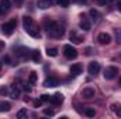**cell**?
Wrapping results in <instances>:
<instances>
[{
  "label": "cell",
  "mask_w": 121,
  "mask_h": 119,
  "mask_svg": "<svg viewBox=\"0 0 121 119\" xmlns=\"http://www.w3.org/2000/svg\"><path fill=\"white\" fill-rule=\"evenodd\" d=\"M23 27H24V31L28 35H31L32 38H39V30H38L37 24L34 23V20L30 16H24L23 17Z\"/></svg>",
  "instance_id": "6da1fadb"
},
{
  "label": "cell",
  "mask_w": 121,
  "mask_h": 119,
  "mask_svg": "<svg viewBox=\"0 0 121 119\" xmlns=\"http://www.w3.org/2000/svg\"><path fill=\"white\" fill-rule=\"evenodd\" d=\"M16 27H17V21H16V18H13V20H10V21L4 23V24L1 25V31H3V34H4V35L10 36V35L14 32Z\"/></svg>",
  "instance_id": "7a4b0ae2"
},
{
  "label": "cell",
  "mask_w": 121,
  "mask_h": 119,
  "mask_svg": "<svg viewBox=\"0 0 121 119\" xmlns=\"http://www.w3.org/2000/svg\"><path fill=\"white\" fill-rule=\"evenodd\" d=\"M48 34H49V36H52V38H60V36L65 34V28H63V25L55 23V24L49 28Z\"/></svg>",
  "instance_id": "3957f363"
},
{
  "label": "cell",
  "mask_w": 121,
  "mask_h": 119,
  "mask_svg": "<svg viewBox=\"0 0 121 119\" xmlns=\"http://www.w3.org/2000/svg\"><path fill=\"white\" fill-rule=\"evenodd\" d=\"M63 55H65V58L66 59H76L78 58V51H76V48L75 46H72V45H65L63 46Z\"/></svg>",
  "instance_id": "277c9868"
},
{
  "label": "cell",
  "mask_w": 121,
  "mask_h": 119,
  "mask_svg": "<svg viewBox=\"0 0 121 119\" xmlns=\"http://www.w3.org/2000/svg\"><path fill=\"white\" fill-rule=\"evenodd\" d=\"M117 74H118V69H117L116 66H108V67H106L104 71H103V76H104L106 80H113Z\"/></svg>",
  "instance_id": "5b68a950"
},
{
  "label": "cell",
  "mask_w": 121,
  "mask_h": 119,
  "mask_svg": "<svg viewBox=\"0 0 121 119\" xmlns=\"http://www.w3.org/2000/svg\"><path fill=\"white\" fill-rule=\"evenodd\" d=\"M11 8V1L10 0H0V14L4 16L10 11Z\"/></svg>",
  "instance_id": "8992f818"
},
{
  "label": "cell",
  "mask_w": 121,
  "mask_h": 119,
  "mask_svg": "<svg viewBox=\"0 0 121 119\" xmlns=\"http://www.w3.org/2000/svg\"><path fill=\"white\" fill-rule=\"evenodd\" d=\"M97 41H99V44H100V45H108V44L111 42V36H110V34L101 32V34H99Z\"/></svg>",
  "instance_id": "52a82bcc"
},
{
  "label": "cell",
  "mask_w": 121,
  "mask_h": 119,
  "mask_svg": "<svg viewBox=\"0 0 121 119\" xmlns=\"http://www.w3.org/2000/svg\"><path fill=\"white\" fill-rule=\"evenodd\" d=\"M100 63L99 62H91L90 64H89V67H87V71H89V74L91 76H96L99 71H100Z\"/></svg>",
  "instance_id": "ba28073f"
},
{
  "label": "cell",
  "mask_w": 121,
  "mask_h": 119,
  "mask_svg": "<svg viewBox=\"0 0 121 119\" xmlns=\"http://www.w3.org/2000/svg\"><path fill=\"white\" fill-rule=\"evenodd\" d=\"M82 70H83V66L80 63H75V64L70 66V74L75 76V77L79 76V74H82Z\"/></svg>",
  "instance_id": "9c48e42d"
},
{
  "label": "cell",
  "mask_w": 121,
  "mask_h": 119,
  "mask_svg": "<svg viewBox=\"0 0 121 119\" xmlns=\"http://www.w3.org/2000/svg\"><path fill=\"white\" fill-rule=\"evenodd\" d=\"M94 95H96V91H94V88H91V87H86V88H83V91H82V97L85 99H90Z\"/></svg>",
  "instance_id": "30bf717a"
},
{
  "label": "cell",
  "mask_w": 121,
  "mask_h": 119,
  "mask_svg": "<svg viewBox=\"0 0 121 119\" xmlns=\"http://www.w3.org/2000/svg\"><path fill=\"white\" fill-rule=\"evenodd\" d=\"M59 84V80L56 79V77H48L45 81H44V87H56Z\"/></svg>",
  "instance_id": "8fae6325"
},
{
  "label": "cell",
  "mask_w": 121,
  "mask_h": 119,
  "mask_svg": "<svg viewBox=\"0 0 121 119\" xmlns=\"http://www.w3.org/2000/svg\"><path fill=\"white\" fill-rule=\"evenodd\" d=\"M49 102H52L54 105H60V104L63 102V95H62L60 92H56V94L51 95V101H49Z\"/></svg>",
  "instance_id": "7c38bea8"
},
{
  "label": "cell",
  "mask_w": 121,
  "mask_h": 119,
  "mask_svg": "<svg viewBox=\"0 0 121 119\" xmlns=\"http://www.w3.org/2000/svg\"><path fill=\"white\" fill-rule=\"evenodd\" d=\"M69 38H70V41H72L73 44H82V42H83V36H80L76 31H72L70 35H69Z\"/></svg>",
  "instance_id": "4fadbf2b"
},
{
  "label": "cell",
  "mask_w": 121,
  "mask_h": 119,
  "mask_svg": "<svg viewBox=\"0 0 121 119\" xmlns=\"http://www.w3.org/2000/svg\"><path fill=\"white\" fill-rule=\"evenodd\" d=\"M37 6L41 10H47V8H49L52 6V0H38L37 1Z\"/></svg>",
  "instance_id": "5bb4252c"
},
{
  "label": "cell",
  "mask_w": 121,
  "mask_h": 119,
  "mask_svg": "<svg viewBox=\"0 0 121 119\" xmlns=\"http://www.w3.org/2000/svg\"><path fill=\"white\" fill-rule=\"evenodd\" d=\"M10 97L11 98H14V99H17L18 97H20V86H17L16 83L11 86V88H10Z\"/></svg>",
  "instance_id": "9a60e30c"
},
{
  "label": "cell",
  "mask_w": 121,
  "mask_h": 119,
  "mask_svg": "<svg viewBox=\"0 0 121 119\" xmlns=\"http://www.w3.org/2000/svg\"><path fill=\"white\" fill-rule=\"evenodd\" d=\"M80 28L83 31H89L90 30V21H89V18H86V16H82V20H80Z\"/></svg>",
  "instance_id": "2e32d148"
},
{
  "label": "cell",
  "mask_w": 121,
  "mask_h": 119,
  "mask_svg": "<svg viewBox=\"0 0 121 119\" xmlns=\"http://www.w3.org/2000/svg\"><path fill=\"white\" fill-rule=\"evenodd\" d=\"M37 79H38V74L35 73V71H31L30 76H28V86H35V83H37Z\"/></svg>",
  "instance_id": "e0dca14e"
},
{
  "label": "cell",
  "mask_w": 121,
  "mask_h": 119,
  "mask_svg": "<svg viewBox=\"0 0 121 119\" xmlns=\"http://www.w3.org/2000/svg\"><path fill=\"white\" fill-rule=\"evenodd\" d=\"M10 108H11L10 102H7V101H0V112H7V111H10Z\"/></svg>",
  "instance_id": "ac0fdd59"
},
{
  "label": "cell",
  "mask_w": 121,
  "mask_h": 119,
  "mask_svg": "<svg viewBox=\"0 0 121 119\" xmlns=\"http://www.w3.org/2000/svg\"><path fill=\"white\" fill-rule=\"evenodd\" d=\"M111 111H113L117 116L121 118V104H113V105H111Z\"/></svg>",
  "instance_id": "d6986e66"
},
{
  "label": "cell",
  "mask_w": 121,
  "mask_h": 119,
  "mask_svg": "<svg viewBox=\"0 0 121 119\" xmlns=\"http://www.w3.org/2000/svg\"><path fill=\"white\" fill-rule=\"evenodd\" d=\"M54 24H55V21H52L49 17H45V20H44V27H45V30L49 31V28H51Z\"/></svg>",
  "instance_id": "ffe728a7"
},
{
  "label": "cell",
  "mask_w": 121,
  "mask_h": 119,
  "mask_svg": "<svg viewBox=\"0 0 121 119\" xmlns=\"http://www.w3.org/2000/svg\"><path fill=\"white\" fill-rule=\"evenodd\" d=\"M31 59L34 60V62H39V60H41V53H39V51H32V52H31Z\"/></svg>",
  "instance_id": "44dd1931"
},
{
  "label": "cell",
  "mask_w": 121,
  "mask_h": 119,
  "mask_svg": "<svg viewBox=\"0 0 121 119\" xmlns=\"http://www.w3.org/2000/svg\"><path fill=\"white\" fill-rule=\"evenodd\" d=\"M90 16L93 17V20H94V21H99V20H100V17H101V14H100L97 10H94V8H91V10H90Z\"/></svg>",
  "instance_id": "7402d4cb"
},
{
  "label": "cell",
  "mask_w": 121,
  "mask_h": 119,
  "mask_svg": "<svg viewBox=\"0 0 121 119\" xmlns=\"http://www.w3.org/2000/svg\"><path fill=\"white\" fill-rule=\"evenodd\" d=\"M47 55L55 58V56L58 55V49H56V48H48V49H47Z\"/></svg>",
  "instance_id": "603a6c76"
},
{
  "label": "cell",
  "mask_w": 121,
  "mask_h": 119,
  "mask_svg": "<svg viewBox=\"0 0 121 119\" xmlns=\"http://www.w3.org/2000/svg\"><path fill=\"white\" fill-rule=\"evenodd\" d=\"M85 115H86V116H89V118H93V116L96 115L94 108H86V109H85Z\"/></svg>",
  "instance_id": "cb8c5ba5"
},
{
  "label": "cell",
  "mask_w": 121,
  "mask_h": 119,
  "mask_svg": "<svg viewBox=\"0 0 121 119\" xmlns=\"http://www.w3.org/2000/svg\"><path fill=\"white\" fill-rule=\"evenodd\" d=\"M17 118L18 119L27 118V109H20V111L17 112Z\"/></svg>",
  "instance_id": "d4e9b609"
},
{
  "label": "cell",
  "mask_w": 121,
  "mask_h": 119,
  "mask_svg": "<svg viewBox=\"0 0 121 119\" xmlns=\"http://www.w3.org/2000/svg\"><path fill=\"white\" fill-rule=\"evenodd\" d=\"M56 3L59 4L60 7H69V4H70V0H56Z\"/></svg>",
  "instance_id": "484cf974"
},
{
  "label": "cell",
  "mask_w": 121,
  "mask_h": 119,
  "mask_svg": "<svg viewBox=\"0 0 121 119\" xmlns=\"http://www.w3.org/2000/svg\"><path fill=\"white\" fill-rule=\"evenodd\" d=\"M41 99H42V102H48V101H51V95L42 94V95H41Z\"/></svg>",
  "instance_id": "4316f807"
},
{
  "label": "cell",
  "mask_w": 121,
  "mask_h": 119,
  "mask_svg": "<svg viewBox=\"0 0 121 119\" xmlns=\"http://www.w3.org/2000/svg\"><path fill=\"white\" fill-rule=\"evenodd\" d=\"M116 39L118 44H121V30H116Z\"/></svg>",
  "instance_id": "83f0119b"
},
{
  "label": "cell",
  "mask_w": 121,
  "mask_h": 119,
  "mask_svg": "<svg viewBox=\"0 0 121 119\" xmlns=\"http://www.w3.org/2000/svg\"><path fill=\"white\" fill-rule=\"evenodd\" d=\"M44 114H45V115H48V116H52L55 112H54L52 109H44Z\"/></svg>",
  "instance_id": "f1b7e54d"
},
{
  "label": "cell",
  "mask_w": 121,
  "mask_h": 119,
  "mask_svg": "<svg viewBox=\"0 0 121 119\" xmlns=\"http://www.w3.org/2000/svg\"><path fill=\"white\" fill-rule=\"evenodd\" d=\"M41 104H42V99H38V101H34V107H35V108H38V107H39Z\"/></svg>",
  "instance_id": "f546056e"
},
{
  "label": "cell",
  "mask_w": 121,
  "mask_h": 119,
  "mask_svg": "<svg viewBox=\"0 0 121 119\" xmlns=\"http://www.w3.org/2000/svg\"><path fill=\"white\" fill-rule=\"evenodd\" d=\"M85 52H86V55H91V48H86Z\"/></svg>",
  "instance_id": "4dcf8cb0"
},
{
  "label": "cell",
  "mask_w": 121,
  "mask_h": 119,
  "mask_svg": "<svg viewBox=\"0 0 121 119\" xmlns=\"http://www.w3.org/2000/svg\"><path fill=\"white\" fill-rule=\"evenodd\" d=\"M94 1H97V3H100V4H106V3H107V0H94Z\"/></svg>",
  "instance_id": "1f68e13d"
},
{
  "label": "cell",
  "mask_w": 121,
  "mask_h": 119,
  "mask_svg": "<svg viewBox=\"0 0 121 119\" xmlns=\"http://www.w3.org/2000/svg\"><path fill=\"white\" fill-rule=\"evenodd\" d=\"M3 48H4V44H3V42L0 41V52H1V49H3Z\"/></svg>",
  "instance_id": "d6a6232c"
},
{
  "label": "cell",
  "mask_w": 121,
  "mask_h": 119,
  "mask_svg": "<svg viewBox=\"0 0 121 119\" xmlns=\"http://www.w3.org/2000/svg\"><path fill=\"white\" fill-rule=\"evenodd\" d=\"M117 6H118V10L121 11V1H118V3H117Z\"/></svg>",
  "instance_id": "836d02e7"
},
{
  "label": "cell",
  "mask_w": 121,
  "mask_h": 119,
  "mask_svg": "<svg viewBox=\"0 0 121 119\" xmlns=\"http://www.w3.org/2000/svg\"><path fill=\"white\" fill-rule=\"evenodd\" d=\"M111 1H114V0H107V3H111Z\"/></svg>",
  "instance_id": "e575fe53"
},
{
  "label": "cell",
  "mask_w": 121,
  "mask_h": 119,
  "mask_svg": "<svg viewBox=\"0 0 121 119\" xmlns=\"http://www.w3.org/2000/svg\"><path fill=\"white\" fill-rule=\"evenodd\" d=\"M0 70H1V63H0Z\"/></svg>",
  "instance_id": "d590c367"
},
{
  "label": "cell",
  "mask_w": 121,
  "mask_h": 119,
  "mask_svg": "<svg viewBox=\"0 0 121 119\" xmlns=\"http://www.w3.org/2000/svg\"><path fill=\"white\" fill-rule=\"evenodd\" d=\"M120 84H121V79H120Z\"/></svg>",
  "instance_id": "8d00e7d4"
}]
</instances>
